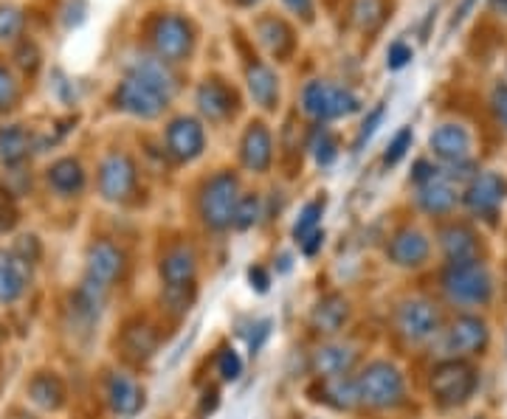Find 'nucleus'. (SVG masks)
<instances>
[{"label": "nucleus", "mask_w": 507, "mask_h": 419, "mask_svg": "<svg viewBox=\"0 0 507 419\" xmlns=\"http://www.w3.org/2000/svg\"><path fill=\"white\" fill-rule=\"evenodd\" d=\"M49 180L59 194H76L85 186V172L76 161H59L49 172Z\"/></svg>", "instance_id": "26"}, {"label": "nucleus", "mask_w": 507, "mask_h": 419, "mask_svg": "<svg viewBox=\"0 0 507 419\" xmlns=\"http://www.w3.org/2000/svg\"><path fill=\"white\" fill-rule=\"evenodd\" d=\"M488 324L480 316H459L442 335V347L449 354H476L488 347Z\"/></svg>", "instance_id": "7"}, {"label": "nucleus", "mask_w": 507, "mask_h": 419, "mask_svg": "<svg viewBox=\"0 0 507 419\" xmlns=\"http://www.w3.org/2000/svg\"><path fill=\"white\" fill-rule=\"evenodd\" d=\"M409 57H411L409 49H403V45H395L392 54H389V68H401V65H406Z\"/></svg>", "instance_id": "41"}, {"label": "nucleus", "mask_w": 507, "mask_h": 419, "mask_svg": "<svg viewBox=\"0 0 507 419\" xmlns=\"http://www.w3.org/2000/svg\"><path fill=\"white\" fill-rule=\"evenodd\" d=\"M440 248L445 259H449V265L454 262H471L480 254V242H476V234L468 228V225H449L440 234Z\"/></svg>", "instance_id": "21"}, {"label": "nucleus", "mask_w": 507, "mask_h": 419, "mask_svg": "<svg viewBox=\"0 0 507 419\" xmlns=\"http://www.w3.org/2000/svg\"><path fill=\"white\" fill-rule=\"evenodd\" d=\"M135 186V166L127 155H111L99 169V189L107 200H125Z\"/></svg>", "instance_id": "11"}, {"label": "nucleus", "mask_w": 507, "mask_h": 419, "mask_svg": "<svg viewBox=\"0 0 507 419\" xmlns=\"http://www.w3.org/2000/svg\"><path fill=\"white\" fill-rule=\"evenodd\" d=\"M480 419H482V416H480Z\"/></svg>", "instance_id": "45"}, {"label": "nucleus", "mask_w": 507, "mask_h": 419, "mask_svg": "<svg viewBox=\"0 0 507 419\" xmlns=\"http://www.w3.org/2000/svg\"><path fill=\"white\" fill-rule=\"evenodd\" d=\"M432 149L451 164H463L471 149V135L459 124H442L432 135Z\"/></svg>", "instance_id": "19"}, {"label": "nucleus", "mask_w": 507, "mask_h": 419, "mask_svg": "<svg viewBox=\"0 0 507 419\" xmlns=\"http://www.w3.org/2000/svg\"><path fill=\"white\" fill-rule=\"evenodd\" d=\"M418 203H420V209L423 211H428V214H449L451 209H454V203H457V194H454V189L445 180H440V178H434L432 183H426V186H420V194H418Z\"/></svg>", "instance_id": "24"}, {"label": "nucleus", "mask_w": 507, "mask_h": 419, "mask_svg": "<svg viewBox=\"0 0 507 419\" xmlns=\"http://www.w3.org/2000/svg\"><path fill=\"white\" fill-rule=\"evenodd\" d=\"M218 375L226 383H232V380H237L242 375V361H240V354L232 347L220 349V354H218Z\"/></svg>", "instance_id": "35"}, {"label": "nucleus", "mask_w": 507, "mask_h": 419, "mask_svg": "<svg viewBox=\"0 0 507 419\" xmlns=\"http://www.w3.org/2000/svg\"><path fill=\"white\" fill-rule=\"evenodd\" d=\"M12 99H14V85L9 76L0 71V107H9Z\"/></svg>", "instance_id": "40"}, {"label": "nucleus", "mask_w": 507, "mask_h": 419, "mask_svg": "<svg viewBox=\"0 0 507 419\" xmlns=\"http://www.w3.org/2000/svg\"><path fill=\"white\" fill-rule=\"evenodd\" d=\"M271 335V321H263V324H259V327H257V338H251L249 340V349H251V354L259 349V347H263V340Z\"/></svg>", "instance_id": "42"}, {"label": "nucleus", "mask_w": 507, "mask_h": 419, "mask_svg": "<svg viewBox=\"0 0 507 419\" xmlns=\"http://www.w3.org/2000/svg\"><path fill=\"white\" fill-rule=\"evenodd\" d=\"M428 389L440 406H463L476 389V371L465 361H442L432 369Z\"/></svg>", "instance_id": "4"}, {"label": "nucleus", "mask_w": 507, "mask_h": 419, "mask_svg": "<svg viewBox=\"0 0 507 419\" xmlns=\"http://www.w3.org/2000/svg\"><path fill=\"white\" fill-rule=\"evenodd\" d=\"M107 402L119 416H135L144 408V392L135 380H130L121 371H113L107 377Z\"/></svg>", "instance_id": "16"}, {"label": "nucleus", "mask_w": 507, "mask_h": 419, "mask_svg": "<svg viewBox=\"0 0 507 419\" xmlns=\"http://www.w3.org/2000/svg\"><path fill=\"white\" fill-rule=\"evenodd\" d=\"M125 270V254L119 251L113 242H96L88 251V273L85 278L96 282L102 287H111Z\"/></svg>", "instance_id": "12"}, {"label": "nucleus", "mask_w": 507, "mask_h": 419, "mask_svg": "<svg viewBox=\"0 0 507 419\" xmlns=\"http://www.w3.org/2000/svg\"><path fill=\"white\" fill-rule=\"evenodd\" d=\"M218 389H214V385H211V389H206L204 392V402H201V411L204 414H209V411H214V408H218Z\"/></svg>", "instance_id": "44"}, {"label": "nucleus", "mask_w": 507, "mask_h": 419, "mask_svg": "<svg viewBox=\"0 0 507 419\" xmlns=\"http://www.w3.org/2000/svg\"><path fill=\"white\" fill-rule=\"evenodd\" d=\"M504 200V183L499 175L494 172H482L471 180V186L465 189V203L473 214L485 217V220H494L499 206Z\"/></svg>", "instance_id": "9"}, {"label": "nucleus", "mask_w": 507, "mask_h": 419, "mask_svg": "<svg viewBox=\"0 0 507 419\" xmlns=\"http://www.w3.org/2000/svg\"><path fill=\"white\" fill-rule=\"evenodd\" d=\"M28 392H32V400L42 408H59L65 402V385L54 375H37L32 385H28Z\"/></svg>", "instance_id": "25"}, {"label": "nucleus", "mask_w": 507, "mask_h": 419, "mask_svg": "<svg viewBox=\"0 0 507 419\" xmlns=\"http://www.w3.org/2000/svg\"><path fill=\"white\" fill-rule=\"evenodd\" d=\"M195 296H197V287L195 285H164L161 301H164V307L173 316H183L195 304Z\"/></svg>", "instance_id": "30"}, {"label": "nucleus", "mask_w": 507, "mask_h": 419, "mask_svg": "<svg viewBox=\"0 0 507 419\" xmlns=\"http://www.w3.org/2000/svg\"><path fill=\"white\" fill-rule=\"evenodd\" d=\"M121 354L133 363H147L152 354L161 347V332L156 330V324H150L147 318H133L121 330Z\"/></svg>", "instance_id": "8"}, {"label": "nucleus", "mask_w": 507, "mask_h": 419, "mask_svg": "<svg viewBox=\"0 0 507 419\" xmlns=\"http://www.w3.org/2000/svg\"><path fill=\"white\" fill-rule=\"evenodd\" d=\"M319 400L325 402V406L335 408V411H352L358 406V385L350 375L344 377H327L321 380L319 385Z\"/></svg>", "instance_id": "22"}, {"label": "nucleus", "mask_w": 507, "mask_h": 419, "mask_svg": "<svg viewBox=\"0 0 507 419\" xmlns=\"http://www.w3.org/2000/svg\"><path fill=\"white\" fill-rule=\"evenodd\" d=\"M242 164L251 169V172H265V169L271 166V135L265 130V124H251L249 133L242 135Z\"/></svg>", "instance_id": "20"}, {"label": "nucleus", "mask_w": 507, "mask_h": 419, "mask_svg": "<svg viewBox=\"0 0 507 419\" xmlns=\"http://www.w3.org/2000/svg\"><path fill=\"white\" fill-rule=\"evenodd\" d=\"M387 254L392 259V265L397 268H420L426 265L428 254H432V245H428V237L418 228H403L389 240Z\"/></svg>", "instance_id": "10"}, {"label": "nucleus", "mask_w": 507, "mask_h": 419, "mask_svg": "<svg viewBox=\"0 0 507 419\" xmlns=\"http://www.w3.org/2000/svg\"><path fill=\"white\" fill-rule=\"evenodd\" d=\"M380 118H383V107H375V110L370 113V118L364 121V127H361V133H358V141H356V149H361L370 138L375 135V130H378V124H380Z\"/></svg>", "instance_id": "37"}, {"label": "nucleus", "mask_w": 507, "mask_h": 419, "mask_svg": "<svg viewBox=\"0 0 507 419\" xmlns=\"http://www.w3.org/2000/svg\"><path fill=\"white\" fill-rule=\"evenodd\" d=\"M251 96L265 107V110H273L276 99H280V85H276L273 73L268 68H257L251 73Z\"/></svg>", "instance_id": "29"}, {"label": "nucleus", "mask_w": 507, "mask_h": 419, "mask_svg": "<svg viewBox=\"0 0 507 419\" xmlns=\"http://www.w3.org/2000/svg\"><path fill=\"white\" fill-rule=\"evenodd\" d=\"M240 183L232 172L214 175L201 194V217L211 231H226L234 225V211L240 203Z\"/></svg>", "instance_id": "3"}, {"label": "nucleus", "mask_w": 507, "mask_h": 419, "mask_svg": "<svg viewBox=\"0 0 507 419\" xmlns=\"http://www.w3.org/2000/svg\"><path fill=\"white\" fill-rule=\"evenodd\" d=\"M494 104H496L499 118L507 124V88H496V93H494Z\"/></svg>", "instance_id": "43"}, {"label": "nucleus", "mask_w": 507, "mask_h": 419, "mask_svg": "<svg viewBox=\"0 0 507 419\" xmlns=\"http://www.w3.org/2000/svg\"><path fill=\"white\" fill-rule=\"evenodd\" d=\"M197 104H201V110L209 118H223L232 113V96H228V90L218 82H209L201 88V93H197Z\"/></svg>", "instance_id": "28"}, {"label": "nucleus", "mask_w": 507, "mask_h": 419, "mask_svg": "<svg viewBox=\"0 0 507 419\" xmlns=\"http://www.w3.org/2000/svg\"><path fill=\"white\" fill-rule=\"evenodd\" d=\"M26 290V268L23 259L0 251V304L20 299Z\"/></svg>", "instance_id": "23"}, {"label": "nucleus", "mask_w": 507, "mask_h": 419, "mask_svg": "<svg viewBox=\"0 0 507 419\" xmlns=\"http://www.w3.org/2000/svg\"><path fill=\"white\" fill-rule=\"evenodd\" d=\"M311 149H313V155H316V164H321V166L333 164V161H335V155H338V149H335V138H333L325 127L316 130L313 141H311Z\"/></svg>", "instance_id": "34"}, {"label": "nucleus", "mask_w": 507, "mask_h": 419, "mask_svg": "<svg viewBox=\"0 0 507 419\" xmlns=\"http://www.w3.org/2000/svg\"><path fill=\"white\" fill-rule=\"evenodd\" d=\"M321 211H325V200H313V203H307V206L302 209L299 220H296V225H294V240H296L299 245L319 231V217H321Z\"/></svg>", "instance_id": "31"}, {"label": "nucleus", "mask_w": 507, "mask_h": 419, "mask_svg": "<svg viewBox=\"0 0 507 419\" xmlns=\"http://www.w3.org/2000/svg\"><path fill=\"white\" fill-rule=\"evenodd\" d=\"M409 147H411V130H401V133L395 135V141L389 144V149H387V164L395 166L406 155Z\"/></svg>", "instance_id": "36"}, {"label": "nucleus", "mask_w": 507, "mask_h": 419, "mask_svg": "<svg viewBox=\"0 0 507 419\" xmlns=\"http://www.w3.org/2000/svg\"><path fill=\"white\" fill-rule=\"evenodd\" d=\"M158 49L164 57H183L189 51V34L181 20H166L158 28Z\"/></svg>", "instance_id": "27"}, {"label": "nucleus", "mask_w": 507, "mask_h": 419, "mask_svg": "<svg viewBox=\"0 0 507 419\" xmlns=\"http://www.w3.org/2000/svg\"><path fill=\"white\" fill-rule=\"evenodd\" d=\"M161 282L164 285H195L197 256L189 245H175L161 256Z\"/></svg>", "instance_id": "17"}, {"label": "nucleus", "mask_w": 507, "mask_h": 419, "mask_svg": "<svg viewBox=\"0 0 507 419\" xmlns=\"http://www.w3.org/2000/svg\"><path fill=\"white\" fill-rule=\"evenodd\" d=\"M347 318H350V301L342 296V293H327V296H321L311 313L313 330L321 335H335L347 324Z\"/></svg>", "instance_id": "18"}, {"label": "nucleus", "mask_w": 507, "mask_h": 419, "mask_svg": "<svg viewBox=\"0 0 507 419\" xmlns=\"http://www.w3.org/2000/svg\"><path fill=\"white\" fill-rule=\"evenodd\" d=\"M321 245H325V231H316V234H311V237L302 242V254H304V256H313Z\"/></svg>", "instance_id": "39"}, {"label": "nucleus", "mask_w": 507, "mask_h": 419, "mask_svg": "<svg viewBox=\"0 0 507 419\" xmlns=\"http://www.w3.org/2000/svg\"><path fill=\"white\" fill-rule=\"evenodd\" d=\"M0 155H4V161L18 164L26 155V135L20 130H9L0 135Z\"/></svg>", "instance_id": "33"}, {"label": "nucleus", "mask_w": 507, "mask_h": 419, "mask_svg": "<svg viewBox=\"0 0 507 419\" xmlns=\"http://www.w3.org/2000/svg\"><path fill=\"white\" fill-rule=\"evenodd\" d=\"M356 385H358V402L378 411L401 406L406 397V383L401 369L389 361H373L356 377Z\"/></svg>", "instance_id": "2"}, {"label": "nucleus", "mask_w": 507, "mask_h": 419, "mask_svg": "<svg viewBox=\"0 0 507 419\" xmlns=\"http://www.w3.org/2000/svg\"><path fill=\"white\" fill-rule=\"evenodd\" d=\"M395 330L409 344H423L440 330V309L426 299H409L397 307Z\"/></svg>", "instance_id": "5"}, {"label": "nucleus", "mask_w": 507, "mask_h": 419, "mask_svg": "<svg viewBox=\"0 0 507 419\" xmlns=\"http://www.w3.org/2000/svg\"><path fill=\"white\" fill-rule=\"evenodd\" d=\"M204 144H206V135H204V127L197 124L195 118H178L169 124L166 130V147L169 152L175 155L178 161H192L197 155L204 152Z\"/></svg>", "instance_id": "15"}, {"label": "nucleus", "mask_w": 507, "mask_h": 419, "mask_svg": "<svg viewBox=\"0 0 507 419\" xmlns=\"http://www.w3.org/2000/svg\"><path fill=\"white\" fill-rule=\"evenodd\" d=\"M259 217H263V200H259V194H242L234 211V228L249 231L251 225L259 223Z\"/></svg>", "instance_id": "32"}, {"label": "nucleus", "mask_w": 507, "mask_h": 419, "mask_svg": "<svg viewBox=\"0 0 507 419\" xmlns=\"http://www.w3.org/2000/svg\"><path fill=\"white\" fill-rule=\"evenodd\" d=\"M249 282H251V287H257L259 293H265V290H268V285H271V276H268V270H265V268L254 265V268L249 270Z\"/></svg>", "instance_id": "38"}, {"label": "nucleus", "mask_w": 507, "mask_h": 419, "mask_svg": "<svg viewBox=\"0 0 507 419\" xmlns=\"http://www.w3.org/2000/svg\"><path fill=\"white\" fill-rule=\"evenodd\" d=\"M116 102L125 107L127 113H135V116H142V118H156L161 110H164V96L158 90H152L150 85H144L142 80H127L125 85L119 88L116 93Z\"/></svg>", "instance_id": "14"}, {"label": "nucleus", "mask_w": 507, "mask_h": 419, "mask_svg": "<svg viewBox=\"0 0 507 419\" xmlns=\"http://www.w3.org/2000/svg\"><path fill=\"white\" fill-rule=\"evenodd\" d=\"M442 290L457 307H482L494 296V276L480 259L454 262L442 273Z\"/></svg>", "instance_id": "1"}, {"label": "nucleus", "mask_w": 507, "mask_h": 419, "mask_svg": "<svg viewBox=\"0 0 507 419\" xmlns=\"http://www.w3.org/2000/svg\"><path fill=\"white\" fill-rule=\"evenodd\" d=\"M358 363V352L356 347L350 344H327V347H319L313 352V375L319 380H327V377H344L350 375L352 369Z\"/></svg>", "instance_id": "13"}, {"label": "nucleus", "mask_w": 507, "mask_h": 419, "mask_svg": "<svg viewBox=\"0 0 507 419\" xmlns=\"http://www.w3.org/2000/svg\"><path fill=\"white\" fill-rule=\"evenodd\" d=\"M304 113L313 118H338L358 110V99L350 90L335 88L330 82H313L304 88Z\"/></svg>", "instance_id": "6"}]
</instances>
